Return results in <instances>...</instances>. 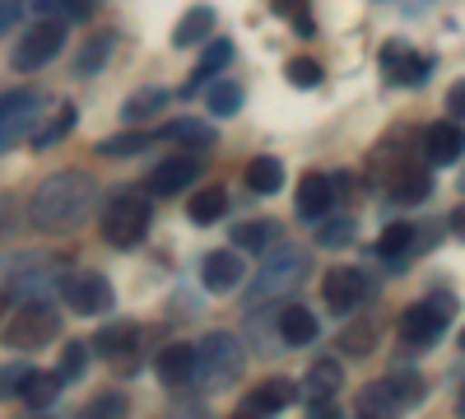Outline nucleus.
<instances>
[{
	"instance_id": "obj_1",
	"label": "nucleus",
	"mask_w": 465,
	"mask_h": 419,
	"mask_svg": "<svg viewBox=\"0 0 465 419\" xmlns=\"http://www.w3.org/2000/svg\"><path fill=\"white\" fill-rule=\"evenodd\" d=\"M94 201H98V182H94L89 173H80V168L56 173V177H47V182L33 192V201H28V224L43 228V234H65V228H74V224L89 219Z\"/></svg>"
},
{
	"instance_id": "obj_2",
	"label": "nucleus",
	"mask_w": 465,
	"mask_h": 419,
	"mask_svg": "<svg viewBox=\"0 0 465 419\" xmlns=\"http://www.w3.org/2000/svg\"><path fill=\"white\" fill-rule=\"evenodd\" d=\"M242 377V340L228 331H210L196 345V383L205 392H228Z\"/></svg>"
},
{
	"instance_id": "obj_3",
	"label": "nucleus",
	"mask_w": 465,
	"mask_h": 419,
	"mask_svg": "<svg viewBox=\"0 0 465 419\" xmlns=\"http://www.w3.org/2000/svg\"><path fill=\"white\" fill-rule=\"evenodd\" d=\"M56 335H61V313L47 298H24L5 322V345L15 350H43Z\"/></svg>"
},
{
	"instance_id": "obj_4",
	"label": "nucleus",
	"mask_w": 465,
	"mask_h": 419,
	"mask_svg": "<svg viewBox=\"0 0 465 419\" xmlns=\"http://www.w3.org/2000/svg\"><path fill=\"white\" fill-rule=\"evenodd\" d=\"M144 234H149V201L135 196V192L112 196L107 210H103V238H107L112 247L131 252V247L144 243Z\"/></svg>"
},
{
	"instance_id": "obj_5",
	"label": "nucleus",
	"mask_w": 465,
	"mask_h": 419,
	"mask_svg": "<svg viewBox=\"0 0 465 419\" xmlns=\"http://www.w3.org/2000/svg\"><path fill=\"white\" fill-rule=\"evenodd\" d=\"M43 112H47V98L33 94V89L0 94V155L15 149L19 140H33L37 122H43Z\"/></svg>"
},
{
	"instance_id": "obj_6",
	"label": "nucleus",
	"mask_w": 465,
	"mask_h": 419,
	"mask_svg": "<svg viewBox=\"0 0 465 419\" xmlns=\"http://www.w3.org/2000/svg\"><path fill=\"white\" fill-rule=\"evenodd\" d=\"M451 313H456V308H451V294H433V298L410 303L405 317H401V340H405V345H414V350L433 345V340L447 331Z\"/></svg>"
},
{
	"instance_id": "obj_7",
	"label": "nucleus",
	"mask_w": 465,
	"mask_h": 419,
	"mask_svg": "<svg viewBox=\"0 0 465 419\" xmlns=\"http://www.w3.org/2000/svg\"><path fill=\"white\" fill-rule=\"evenodd\" d=\"M302 275H307V252H302V247H280L275 256L261 265V275H256V284H252V303H265V298H275V294H289Z\"/></svg>"
},
{
	"instance_id": "obj_8",
	"label": "nucleus",
	"mask_w": 465,
	"mask_h": 419,
	"mask_svg": "<svg viewBox=\"0 0 465 419\" xmlns=\"http://www.w3.org/2000/svg\"><path fill=\"white\" fill-rule=\"evenodd\" d=\"M423 396V377L419 373H391V377H381V383L363 387L359 405L363 414H391V410H405Z\"/></svg>"
},
{
	"instance_id": "obj_9",
	"label": "nucleus",
	"mask_w": 465,
	"mask_h": 419,
	"mask_svg": "<svg viewBox=\"0 0 465 419\" xmlns=\"http://www.w3.org/2000/svg\"><path fill=\"white\" fill-rule=\"evenodd\" d=\"M61 43H65V24H61V19H43V24H33V28L19 37L10 65L28 75V70H37V65H47V61L61 52Z\"/></svg>"
},
{
	"instance_id": "obj_10",
	"label": "nucleus",
	"mask_w": 465,
	"mask_h": 419,
	"mask_svg": "<svg viewBox=\"0 0 465 419\" xmlns=\"http://www.w3.org/2000/svg\"><path fill=\"white\" fill-rule=\"evenodd\" d=\"M322 294H326V308L344 317L372 294V280L359 271V265H335V271H326V280H322Z\"/></svg>"
},
{
	"instance_id": "obj_11",
	"label": "nucleus",
	"mask_w": 465,
	"mask_h": 419,
	"mask_svg": "<svg viewBox=\"0 0 465 419\" xmlns=\"http://www.w3.org/2000/svg\"><path fill=\"white\" fill-rule=\"evenodd\" d=\"M61 294H65V303H70V313H80V317L107 313L112 303H116V294H112V284H107L103 275H65Z\"/></svg>"
},
{
	"instance_id": "obj_12",
	"label": "nucleus",
	"mask_w": 465,
	"mask_h": 419,
	"mask_svg": "<svg viewBox=\"0 0 465 419\" xmlns=\"http://www.w3.org/2000/svg\"><path fill=\"white\" fill-rule=\"evenodd\" d=\"M196 177H201V159H196V155H168L159 168L149 173L144 186H149L153 196H173V192H186Z\"/></svg>"
},
{
	"instance_id": "obj_13",
	"label": "nucleus",
	"mask_w": 465,
	"mask_h": 419,
	"mask_svg": "<svg viewBox=\"0 0 465 419\" xmlns=\"http://www.w3.org/2000/svg\"><path fill=\"white\" fill-rule=\"evenodd\" d=\"M381 70H386V80H391V85H423V80H429V70H433V61L419 56L405 43H391V47H381Z\"/></svg>"
},
{
	"instance_id": "obj_14",
	"label": "nucleus",
	"mask_w": 465,
	"mask_h": 419,
	"mask_svg": "<svg viewBox=\"0 0 465 419\" xmlns=\"http://www.w3.org/2000/svg\"><path fill=\"white\" fill-rule=\"evenodd\" d=\"M465 155V131L456 122H438L423 131V159H429L433 168H447Z\"/></svg>"
},
{
	"instance_id": "obj_15",
	"label": "nucleus",
	"mask_w": 465,
	"mask_h": 419,
	"mask_svg": "<svg viewBox=\"0 0 465 419\" xmlns=\"http://www.w3.org/2000/svg\"><path fill=\"white\" fill-rule=\"evenodd\" d=\"M386 196L401 201V205H414V201H423V196H433L429 164H401L391 177H386Z\"/></svg>"
},
{
	"instance_id": "obj_16",
	"label": "nucleus",
	"mask_w": 465,
	"mask_h": 419,
	"mask_svg": "<svg viewBox=\"0 0 465 419\" xmlns=\"http://www.w3.org/2000/svg\"><path fill=\"white\" fill-rule=\"evenodd\" d=\"M335 392H340V364H335V359H317L312 368H307V387H302L312 414L322 410L326 419H335V414H331V396H335Z\"/></svg>"
},
{
	"instance_id": "obj_17",
	"label": "nucleus",
	"mask_w": 465,
	"mask_h": 419,
	"mask_svg": "<svg viewBox=\"0 0 465 419\" xmlns=\"http://www.w3.org/2000/svg\"><path fill=\"white\" fill-rule=\"evenodd\" d=\"M201 280H205V289H214V294L238 289V284H242V256H238V252H210V256L201 261Z\"/></svg>"
},
{
	"instance_id": "obj_18",
	"label": "nucleus",
	"mask_w": 465,
	"mask_h": 419,
	"mask_svg": "<svg viewBox=\"0 0 465 419\" xmlns=\"http://www.w3.org/2000/svg\"><path fill=\"white\" fill-rule=\"evenodd\" d=\"M331 201H335V182L331 177H322V173H307L302 182H298V214L302 219H322L326 210H331Z\"/></svg>"
},
{
	"instance_id": "obj_19",
	"label": "nucleus",
	"mask_w": 465,
	"mask_h": 419,
	"mask_svg": "<svg viewBox=\"0 0 465 419\" xmlns=\"http://www.w3.org/2000/svg\"><path fill=\"white\" fill-rule=\"evenodd\" d=\"M293 396H298V387L289 383V377H265V383L247 396V405H242V410H247V414H256V419H261V414H280Z\"/></svg>"
},
{
	"instance_id": "obj_20",
	"label": "nucleus",
	"mask_w": 465,
	"mask_h": 419,
	"mask_svg": "<svg viewBox=\"0 0 465 419\" xmlns=\"http://www.w3.org/2000/svg\"><path fill=\"white\" fill-rule=\"evenodd\" d=\"M159 377H163V387L196 383V345H168L159 354Z\"/></svg>"
},
{
	"instance_id": "obj_21",
	"label": "nucleus",
	"mask_w": 465,
	"mask_h": 419,
	"mask_svg": "<svg viewBox=\"0 0 465 419\" xmlns=\"http://www.w3.org/2000/svg\"><path fill=\"white\" fill-rule=\"evenodd\" d=\"M70 126H74V103H56L52 112H43V122H37V131H33V149H52L56 140H65L70 135Z\"/></svg>"
},
{
	"instance_id": "obj_22",
	"label": "nucleus",
	"mask_w": 465,
	"mask_h": 419,
	"mask_svg": "<svg viewBox=\"0 0 465 419\" xmlns=\"http://www.w3.org/2000/svg\"><path fill=\"white\" fill-rule=\"evenodd\" d=\"M280 335H284V345H312V340H317V317L307 313L302 303H284Z\"/></svg>"
},
{
	"instance_id": "obj_23",
	"label": "nucleus",
	"mask_w": 465,
	"mask_h": 419,
	"mask_svg": "<svg viewBox=\"0 0 465 419\" xmlns=\"http://www.w3.org/2000/svg\"><path fill=\"white\" fill-rule=\"evenodd\" d=\"M135 340H140V326L116 322V326H107V331L94 335V354H103V359H126V354L135 350Z\"/></svg>"
},
{
	"instance_id": "obj_24",
	"label": "nucleus",
	"mask_w": 465,
	"mask_h": 419,
	"mask_svg": "<svg viewBox=\"0 0 465 419\" xmlns=\"http://www.w3.org/2000/svg\"><path fill=\"white\" fill-rule=\"evenodd\" d=\"M210 28H214V10L210 5H191L182 15L177 33H173V43L177 47H196V43H205V37H210Z\"/></svg>"
},
{
	"instance_id": "obj_25",
	"label": "nucleus",
	"mask_w": 465,
	"mask_h": 419,
	"mask_svg": "<svg viewBox=\"0 0 465 419\" xmlns=\"http://www.w3.org/2000/svg\"><path fill=\"white\" fill-rule=\"evenodd\" d=\"M247 186H252L256 196L280 192V186H284V164H280V159H270V155H256V159L247 164Z\"/></svg>"
},
{
	"instance_id": "obj_26",
	"label": "nucleus",
	"mask_w": 465,
	"mask_h": 419,
	"mask_svg": "<svg viewBox=\"0 0 465 419\" xmlns=\"http://www.w3.org/2000/svg\"><path fill=\"white\" fill-rule=\"evenodd\" d=\"M238 103H242L238 80H205V107L214 112V117H228V112H238Z\"/></svg>"
},
{
	"instance_id": "obj_27",
	"label": "nucleus",
	"mask_w": 465,
	"mask_h": 419,
	"mask_svg": "<svg viewBox=\"0 0 465 419\" xmlns=\"http://www.w3.org/2000/svg\"><path fill=\"white\" fill-rule=\"evenodd\" d=\"M232 243H238L242 252H265L270 243H275V224L270 219H247L232 228Z\"/></svg>"
},
{
	"instance_id": "obj_28",
	"label": "nucleus",
	"mask_w": 465,
	"mask_h": 419,
	"mask_svg": "<svg viewBox=\"0 0 465 419\" xmlns=\"http://www.w3.org/2000/svg\"><path fill=\"white\" fill-rule=\"evenodd\" d=\"M61 383H65L61 373H37V368H33V377H28V387H24V401H28L33 410H47V405L56 401Z\"/></svg>"
},
{
	"instance_id": "obj_29",
	"label": "nucleus",
	"mask_w": 465,
	"mask_h": 419,
	"mask_svg": "<svg viewBox=\"0 0 465 419\" xmlns=\"http://www.w3.org/2000/svg\"><path fill=\"white\" fill-rule=\"evenodd\" d=\"M149 145H153L149 131H126V135L103 140V145H98V155H103V159H131V155H144Z\"/></svg>"
},
{
	"instance_id": "obj_30",
	"label": "nucleus",
	"mask_w": 465,
	"mask_h": 419,
	"mask_svg": "<svg viewBox=\"0 0 465 419\" xmlns=\"http://www.w3.org/2000/svg\"><path fill=\"white\" fill-rule=\"evenodd\" d=\"M228 61H232V47H228V43H210V47H205V56H201V65H196V75H191L186 94H196L205 80H214V75H219Z\"/></svg>"
},
{
	"instance_id": "obj_31",
	"label": "nucleus",
	"mask_w": 465,
	"mask_h": 419,
	"mask_svg": "<svg viewBox=\"0 0 465 419\" xmlns=\"http://www.w3.org/2000/svg\"><path fill=\"white\" fill-rule=\"evenodd\" d=\"M223 210H228V192H219V186H205V192H196V196H191V205H186V214L196 219V224H210Z\"/></svg>"
},
{
	"instance_id": "obj_32",
	"label": "nucleus",
	"mask_w": 465,
	"mask_h": 419,
	"mask_svg": "<svg viewBox=\"0 0 465 419\" xmlns=\"http://www.w3.org/2000/svg\"><path fill=\"white\" fill-rule=\"evenodd\" d=\"M410 243H414V224H386V228H381V238H377V256L396 261V256L410 252Z\"/></svg>"
},
{
	"instance_id": "obj_33",
	"label": "nucleus",
	"mask_w": 465,
	"mask_h": 419,
	"mask_svg": "<svg viewBox=\"0 0 465 419\" xmlns=\"http://www.w3.org/2000/svg\"><path fill=\"white\" fill-rule=\"evenodd\" d=\"M372 345H377V326L372 322H354V326H344V335H340V350L354 354V359L372 354Z\"/></svg>"
},
{
	"instance_id": "obj_34",
	"label": "nucleus",
	"mask_w": 465,
	"mask_h": 419,
	"mask_svg": "<svg viewBox=\"0 0 465 419\" xmlns=\"http://www.w3.org/2000/svg\"><path fill=\"white\" fill-rule=\"evenodd\" d=\"M163 107H168V94H163V89H144V94L126 98L122 117H126V122H140V117H153V112H163Z\"/></svg>"
},
{
	"instance_id": "obj_35",
	"label": "nucleus",
	"mask_w": 465,
	"mask_h": 419,
	"mask_svg": "<svg viewBox=\"0 0 465 419\" xmlns=\"http://www.w3.org/2000/svg\"><path fill=\"white\" fill-rule=\"evenodd\" d=\"M112 43H116V33H98L94 43L80 52L74 70H80V75H94V70H103V65H107V56H112Z\"/></svg>"
},
{
	"instance_id": "obj_36",
	"label": "nucleus",
	"mask_w": 465,
	"mask_h": 419,
	"mask_svg": "<svg viewBox=\"0 0 465 419\" xmlns=\"http://www.w3.org/2000/svg\"><path fill=\"white\" fill-rule=\"evenodd\" d=\"M28 377H33V368L24 359L19 364H0V396H24Z\"/></svg>"
},
{
	"instance_id": "obj_37",
	"label": "nucleus",
	"mask_w": 465,
	"mask_h": 419,
	"mask_svg": "<svg viewBox=\"0 0 465 419\" xmlns=\"http://www.w3.org/2000/svg\"><path fill=\"white\" fill-rule=\"evenodd\" d=\"M289 80H293V89H317L322 85V65L312 56H293L289 61Z\"/></svg>"
},
{
	"instance_id": "obj_38",
	"label": "nucleus",
	"mask_w": 465,
	"mask_h": 419,
	"mask_svg": "<svg viewBox=\"0 0 465 419\" xmlns=\"http://www.w3.org/2000/svg\"><path fill=\"white\" fill-rule=\"evenodd\" d=\"M317 243L322 247H349V243H354V219H326Z\"/></svg>"
},
{
	"instance_id": "obj_39",
	"label": "nucleus",
	"mask_w": 465,
	"mask_h": 419,
	"mask_svg": "<svg viewBox=\"0 0 465 419\" xmlns=\"http://www.w3.org/2000/svg\"><path fill=\"white\" fill-rule=\"evenodd\" d=\"M28 219V210L19 205V196H10V192H0V238H10L15 228Z\"/></svg>"
},
{
	"instance_id": "obj_40",
	"label": "nucleus",
	"mask_w": 465,
	"mask_h": 419,
	"mask_svg": "<svg viewBox=\"0 0 465 419\" xmlns=\"http://www.w3.org/2000/svg\"><path fill=\"white\" fill-rule=\"evenodd\" d=\"M307 5H312V0H275V15H284L302 37L312 33V19H307Z\"/></svg>"
},
{
	"instance_id": "obj_41",
	"label": "nucleus",
	"mask_w": 465,
	"mask_h": 419,
	"mask_svg": "<svg viewBox=\"0 0 465 419\" xmlns=\"http://www.w3.org/2000/svg\"><path fill=\"white\" fill-rule=\"evenodd\" d=\"M168 135H173V140H191V145H210V140H214V131H210L205 122H173Z\"/></svg>"
},
{
	"instance_id": "obj_42",
	"label": "nucleus",
	"mask_w": 465,
	"mask_h": 419,
	"mask_svg": "<svg viewBox=\"0 0 465 419\" xmlns=\"http://www.w3.org/2000/svg\"><path fill=\"white\" fill-rule=\"evenodd\" d=\"M84 359H89V345H80V340H70L65 354H61V377H65V383H70V377H80Z\"/></svg>"
},
{
	"instance_id": "obj_43",
	"label": "nucleus",
	"mask_w": 465,
	"mask_h": 419,
	"mask_svg": "<svg viewBox=\"0 0 465 419\" xmlns=\"http://www.w3.org/2000/svg\"><path fill=\"white\" fill-rule=\"evenodd\" d=\"M24 15V0H0V33H10Z\"/></svg>"
},
{
	"instance_id": "obj_44",
	"label": "nucleus",
	"mask_w": 465,
	"mask_h": 419,
	"mask_svg": "<svg viewBox=\"0 0 465 419\" xmlns=\"http://www.w3.org/2000/svg\"><path fill=\"white\" fill-rule=\"evenodd\" d=\"M122 410H126L122 396H98V401L89 405V414H122Z\"/></svg>"
},
{
	"instance_id": "obj_45",
	"label": "nucleus",
	"mask_w": 465,
	"mask_h": 419,
	"mask_svg": "<svg viewBox=\"0 0 465 419\" xmlns=\"http://www.w3.org/2000/svg\"><path fill=\"white\" fill-rule=\"evenodd\" d=\"M65 5V19H89L94 15V0H61Z\"/></svg>"
},
{
	"instance_id": "obj_46",
	"label": "nucleus",
	"mask_w": 465,
	"mask_h": 419,
	"mask_svg": "<svg viewBox=\"0 0 465 419\" xmlns=\"http://www.w3.org/2000/svg\"><path fill=\"white\" fill-rule=\"evenodd\" d=\"M451 234H456V238L465 243V201H460V205L451 210Z\"/></svg>"
},
{
	"instance_id": "obj_47",
	"label": "nucleus",
	"mask_w": 465,
	"mask_h": 419,
	"mask_svg": "<svg viewBox=\"0 0 465 419\" xmlns=\"http://www.w3.org/2000/svg\"><path fill=\"white\" fill-rule=\"evenodd\" d=\"M447 107L456 112V117H460V112H465V85H456V89L447 94Z\"/></svg>"
},
{
	"instance_id": "obj_48",
	"label": "nucleus",
	"mask_w": 465,
	"mask_h": 419,
	"mask_svg": "<svg viewBox=\"0 0 465 419\" xmlns=\"http://www.w3.org/2000/svg\"><path fill=\"white\" fill-rule=\"evenodd\" d=\"M61 0H24V10H56Z\"/></svg>"
},
{
	"instance_id": "obj_49",
	"label": "nucleus",
	"mask_w": 465,
	"mask_h": 419,
	"mask_svg": "<svg viewBox=\"0 0 465 419\" xmlns=\"http://www.w3.org/2000/svg\"><path fill=\"white\" fill-rule=\"evenodd\" d=\"M460 414H465V392H460Z\"/></svg>"
},
{
	"instance_id": "obj_50",
	"label": "nucleus",
	"mask_w": 465,
	"mask_h": 419,
	"mask_svg": "<svg viewBox=\"0 0 465 419\" xmlns=\"http://www.w3.org/2000/svg\"><path fill=\"white\" fill-rule=\"evenodd\" d=\"M460 192H465V177H460Z\"/></svg>"
},
{
	"instance_id": "obj_51",
	"label": "nucleus",
	"mask_w": 465,
	"mask_h": 419,
	"mask_svg": "<svg viewBox=\"0 0 465 419\" xmlns=\"http://www.w3.org/2000/svg\"><path fill=\"white\" fill-rule=\"evenodd\" d=\"M460 345H465V335H460Z\"/></svg>"
},
{
	"instance_id": "obj_52",
	"label": "nucleus",
	"mask_w": 465,
	"mask_h": 419,
	"mask_svg": "<svg viewBox=\"0 0 465 419\" xmlns=\"http://www.w3.org/2000/svg\"><path fill=\"white\" fill-rule=\"evenodd\" d=\"M0 308H5V303H0Z\"/></svg>"
}]
</instances>
